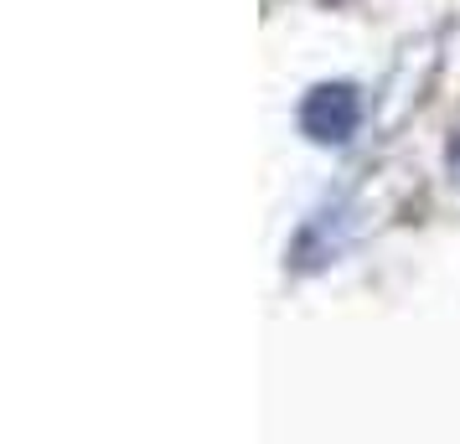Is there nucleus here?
<instances>
[{"mask_svg":"<svg viewBox=\"0 0 460 444\" xmlns=\"http://www.w3.org/2000/svg\"><path fill=\"white\" fill-rule=\"evenodd\" d=\"M362 125V99L352 83H315L300 99V129L315 145H347Z\"/></svg>","mask_w":460,"mask_h":444,"instance_id":"nucleus-1","label":"nucleus"},{"mask_svg":"<svg viewBox=\"0 0 460 444\" xmlns=\"http://www.w3.org/2000/svg\"><path fill=\"white\" fill-rule=\"evenodd\" d=\"M450 170L460 176V135H456V145H450Z\"/></svg>","mask_w":460,"mask_h":444,"instance_id":"nucleus-2","label":"nucleus"}]
</instances>
